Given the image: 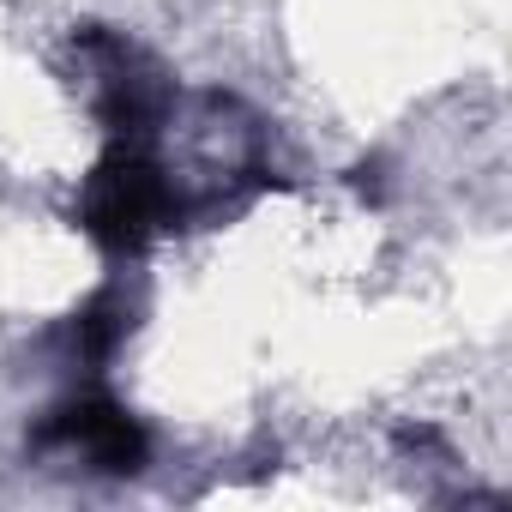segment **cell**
<instances>
[{
    "label": "cell",
    "mask_w": 512,
    "mask_h": 512,
    "mask_svg": "<svg viewBox=\"0 0 512 512\" xmlns=\"http://www.w3.org/2000/svg\"><path fill=\"white\" fill-rule=\"evenodd\" d=\"M49 434H55V440H73L97 470H139V464H145V434H139L133 416L115 410V404H73V410L55 416Z\"/></svg>",
    "instance_id": "6da1fadb"
}]
</instances>
